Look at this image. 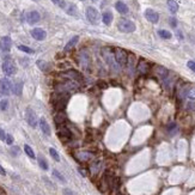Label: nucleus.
Returning <instances> with one entry per match:
<instances>
[{
  "mask_svg": "<svg viewBox=\"0 0 195 195\" xmlns=\"http://www.w3.org/2000/svg\"><path fill=\"white\" fill-rule=\"evenodd\" d=\"M70 99V94H65V92H54L50 97V102L54 107V109L56 111H63L65 108L67 107Z\"/></svg>",
  "mask_w": 195,
  "mask_h": 195,
  "instance_id": "1",
  "label": "nucleus"
},
{
  "mask_svg": "<svg viewBox=\"0 0 195 195\" xmlns=\"http://www.w3.org/2000/svg\"><path fill=\"white\" fill-rule=\"evenodd\" d=\"M80 89L79 83L73 80H66V81H60L55 85V91L56 92H65V94H71L74 91H78Z\"/></svg>",
  "mask_w": 195,
  "mask_h": 195,
  "instance_id": "2",
  "label": "nucleus"
},
{
  "mask_svg": "<svg viewBox=\"0 0 195 195\" xmlns=\"http://www.w3.org/2000/svg\"><path fill=\"white\" fill-rule=\"evenodd\" d=\"M102 56L104 59V61L108 63V66L114 71V72H117L120 70V66L117 65L116 60H115V56H114V50L109 47H104L102 49Z\"/></svg>",
  "mask_w": 195,
  "mask_h": 195,
  "instance_id": "3",
  "label": "nucleus"
},
{
  "mask_svg": "<svg viewBox=\"0 0 195 195\" xmlns=\"http://www.w3.org/2000/svg\"><path fill=\"white\" fill-rule=\"evenodd\" d=\"M79 65L86 72H89L90 68H91V65H92L91 63V56H90V53L86 49H81L79 52Z\"/></svg>",
  "mask_w": 195,
  "mask_h": 195,
  "instance_id": "4",
  "label": "nucleus"
},
{
  "mask_svg": "<svg viewBox=\"0 0 195 195\" xmlns=\"http://www.w3.org/2000/svg\"><path fill=\"white\" fill-rule=\"evenodd\" d=\"M117 29L123 32V34H131V32H134L137 26L134 24V22L129 19H120L117 23Z\"/></svg>",
  "mask_w": 195,
  "mask_h": 195,
  "instance_id": "5",
  "label": "nucleus"
},
{
  "mask_svg": "<svg viewBox=\"0 0 195 195\" xmlns=\"http://www.w3.org/2000/svg\"><path fill=\"white\" fill-rule=\"evenodd\" d=\"M114 56H115V60H116L117 65L120 66V68H125L127 60H128V53L122 48H115Z\"/></svg>",
  "mask_w": 195,
  "mask_h": 195,
  "instance_id": "6",
  "label": "nucleus"
},
{
  "mask_svg": "<svg viewBox=\"0 0 195 195\" xmlns=\"http://www.w3.org/2000/svg\"><path fill=\"white\" fill-rule=\"evenodd\" d=\"M63 78L68 79V80H73V81H77L79 84H83L84 83V77H83V74L78 72V71H76V70H67V71H65V72H62V74H61Z\"/></svg>",
  "mask_w": 195,
  "mask_h": 195,
  "instance_id": "7",
  "label": "nucleus"
},
{
  "mask_svg": "<svg viewBox=\"0 0 195 195\" xmlns=\"http://www.w3.org/2000/svg\"><path fill=\"white\" fill-rule=\"evenodd\" d=\"M85 15H86L87 20H89L92 25H97L98 23H99V12L97 11V9H95L94 6H89V7L86 9Z\"/></svg>",
  "mask_w": 195,
  "mask_h": 195,
  "instance_id": "8",
  "label": "nucleus"
},
{
  "mask_svg": "<svg viewBox=\"0 0 195 195\" xmlns=\"http://www.w3.org/2000/svg\"><path fill=\"white\" fill-rule=\"evenodd\" d=\"M1 70L4 72L5 76L10 77V76H13L16 72H17V67L15 65V62L12 60H5L1 65Z\"/></svg>",
  "mask_w": 195,
  "mask_h": 195,
  "instance_id": "9",
  "label": "nucleus"
},
{
  "mask_svg": "<svg viewBox=\"0 0 195 195\" xmlns=\"http://www.w3.org/2000/svg\"><path fill=\"white\" fill-rule=\"evenodd\" d=\"M25 120H26L28 125H29L30 127H32V128H35V127L37 126V123H39L37 115H36L35 110H34L32 108H30V107H28L26 110H25Z\"/></svg>",
  "mask_w": 195,
  "mask_h": 195,
  "instance_id": "10",
  "label": "nucleus"
},
{
  "mask_svg": "<svg viewBox=\"0 0 195 195\" xmlns=\"http://www.w3.org/2000/svg\"><path fill=\"white\" fill-rule=\"evenodd\" d=\"M58 137L62 142H68L72 139V132L66 126H59L58 127Z\"/></svg>",
  "mask_w": 195,
  "mask_h": 195,
  "instance_id": "11",
  "label": "nucleus"
},
{
  "mask_svg": "<svg viewBox=\"0 0 195 195\" xmlns=\"http://www.w3.org/2000/svg\"><path fill=\"white\" fill-rule=\"evenodd\" d=\"M12 92V83L7 78L0 79V94L2 96H9Z\"/></svg>",
  "mask_w": 195,
  "mask_h": 195,
  "instance_id": "12",
  "label": "nucleus"
},
{
  "mask_svg": "<svg viewBox=\"0 0 195 195\" xmlns=\"http://www.w3.org/2000/svg\"><path fill=\"white\" fill-rule=\"evenodd\" d=\"M150 70H151V66H150V62H149V61H146L145 59H140V60L138 61L137 72L139 74H141V76L147 74V73L150 72Z\"/></svg>",
  "mask_w": 195,
  "mask_h": 195,
  "instance_id": "13",
  "label": "nucleus"
},
{
  "mask_svg": "<svg viewBox=\"0 0 195 195\" xmlns=\"http://www.w3.org/2000/svg\"><path fill=\"white\" fill-rule=\"evenodd\" d=\"M12 47V41L10 36H4L0 39V50L4 53H9Z\"/></svg>",
  "mask_w": 195,
  "mask_h": 195,
  "instance_id": "14",
  "label": "nucleus"
},
{
  "mask_svg": "<svg viewBox=\"0 0 195 195\" xmlns=\"http://www.w3.org/2000/svg\"><path fill=\"white\" fill-rule=\"evenodd\" d=\"M126 67H127V70H128V74L132 77V76H133L134 70L137 68V66H135V55H134L133 53L128 54V60H127Z\"/></svg>",
  "mask_w": 195,
  "mask_h": 195,
  "instance_id": "15",
  "label": "nucleus"
},
{
  "mask_svg": "<svg viewBox=\"0 0 195 195\" xmlns=\"http://www.w3.org/2000/svg\"><path fill=\"white\" fill-rule=\"evenodd\" d=\"M145 18L149 20V22L156 24V23H158V20H159V15L157 13L155 10L147 9V10L145 11Z\"/></svg>",
  "mask_w": 195,
  "mask_h": 195,
  "instance_id": "16",
  "label": "nucleus"
},
{
  "mask_svg": "<svg viewBox=\"0 0 195 195\" xmlns=\"http://www.w3.org/2000/svg\"><path fill=\"white\" fill-rule=\"evenodd\" d=\"M31 36L36 41H43L47 37V32L42 28H35V29L31 30Z\"/></svg>",
  "mask_w": 195,
  "mask_h": 195,
  "instance_id": "17",
  "label": "nucleus"
},
{
  "mask_svg": "<svg viewBox=\"0 0 195 195\" xmlns=\"http://www.w3.org/2000/svg\"><path fill=\"white\" fill-rule=\"evenodd\" d=\"M39 19H41V16H39V13L37 11H30V12H28V15H26V22H28L30 25L39 23Z\"/></svg>",
  "mask_w": 195,
  "mask_h": 195,
  "instance_id": "18",
  "label": "nucleus"
},
{
  "mask_svg": "<svg viewBox=\"0 0 195 195\" xmlns=\"http://www.w3.org/2000/svg\"><path fill=\"white\" fill-rule=\"evenodd\" d=\"M39 128H41V131H42V133H43V134H46L47 137H49L52 132H50V127H49V125H48L47 120H46L44 117L39 118Z\"/></svg>",
  "mask_w": 195,
  "mask_h": 195,
  "instance_id": "19",
  "label": "nucleus"
},
{
  "mask_svg": "<svg viewBox=\"0 0 195 195\" xmlns=\"http://www.w3.org/2000/svg\"><path fill=\"white\" fill-rule=\"evenodd\" d=\"M74 157L78 159L79 162H89V160H91V159L94 158V153L84 151V152H78V153H76Z\"/></svg>",
  "mask_w": 195,
  "mask_h": 195,
  "instance_id": "20",
  "label": "nucleus"
},
{
  "mask_svg": "<svg viewBox=\"0 0 195 195\" xmlns=\"http://www.w3.org/2000/svg\"><path fill=\"white\" fill-rule=\"evenodd\" d=\"M155 73H156L157 76L162 79V80L165 79L169 74H170L169 70H166V68L163 67V66H156V67H155Z\"/></svg>",
  "mask_w": 195,
  "mask_h": 195,
  "instance_id": "21",
  "label": "nucleus"
},
{
  "mask_svg": "<svg viewBox=\"0 0 195 195\" xmlns=\"http://www.w3.org/2000/svg\"><path fill=\"white\" fill-rule=\"evenodd\" d=\"M54 121L56 123V126H63V123L67 121V116L65 114V111H58L55 115H54Z\"/></svg>",
  "mask_w": 195,
  "mask_h": 195,
  "instance_id": "22",
  "label": "nucleus"
},
{
  "mask_svg": "<svg viewBox=\"0 0 195 195\" xmlns=\"http://www.w3.org/2000/svg\"><path fill=\"white\" fill-rule=\"evenodd\" d=\"M12 92L16 96H20L22 95V92H23V81L22 80H18L15 84H12Z\"/></svg>",
  "mask_w": 195,
  "mask_h": 195,
  "instance_id": "23",
  "label": "nucleus"
},
{
  "mask_svg": "<svg viewBox=\"0 0 195 195\" xmlns=\"http://www.w3.org/2000/svg\"><path fill=\"white\" fill-rule=\"evenodd\" d=\"M115 9H116L117 12L121 13V15L128 13V6H127L123 1H117L116 4H115Z\"/></svg>",
  "mask_w": 195,
  "mask_h": 195,
  "instance_id": "24",
  "label": "nucleus"
},
{
  "mask_svg": "<svg viewBox=\"0 0 195 195\" xmlns=\"http://www.w3.org/2000/svg\"><path fill=\"white\" fill-rule=\"evenodd\" d=\"M78 41H79V36H73L72 39L67 42V44L65 46L63 50H65V52H70V50H71V49H72V48L78 43Z\"/></svg>",
  "mask_w": 195,
  "mask_h": 195,
  "instance_id": "25",
  "label": "nucleus"
},
{
  "mask_svg": "<svg viewBox=\"0 0 195 195\" xmlns=\"http://www.w3.org/2000/svg\"><path fill=\"white\" fill-rule=\"evenodd\" d=\"M113 13L110 11H105L103 15H102V22L105 24V25H110L111 22H113Z\"/></svg>",
  "mask_w": 195,
  "mask_h": 195,
  "instance_id": "26",
  "label": "nucleus"
},
{
  "mask_svg": "<svg viewBox=\"0 0 195 195\" xmlns=\"http://www.w3.org/2000/svg\"><path fill=\"white\" fill-rule=\"evenodd\" d=\"M65 10H66L67 15L73 16V17H78V9H77V6H76V5L70 4V5H67V7H66Z\"/></svg>",
  "mask_w": 195,
  "mask_h": 195,
  "instance_id": "27",
  "label": "nucleus"
},
{
  "mask_svg": "<svg viewBox=\"0 0 195 195\" xmlns=\"http://www.w3.org/2000/svg\"><path fill=\"white\" fill-rule=\"evenodd\" d=\"M166 5H168V9H169V11L171 13H176L178 11V4L176 2L175 0H168Z\"/></svg>",
  "mask_w": 195,
  "mask_h": 195,
  "instance_id": "28",
  "label": "nucleus"
},
{
  "mask_svg": "<svg viewBox=\"0 0 195 195\" xmlns=\"http://www.w3.org/2000/svg\"><path fill=\"white\" fill-rule=\"evenodd\" d=\"M36 65H37V67H39L42 72H49V65H48V62H46V61H43V60H37V61H36Z\"/></svg>",
  "mask_w": 195,
  "mask_h": 195,
  "instance_id": "29",
  "label": "nucleus"
},
{
  "mask_svg": "<svg viewBox=\"0 0 195 195\" xmlns=\"http://www.w3.org/2000/svg\"><path fill=\"white\" fill-rule=\"evenodd\" d=\"M24 152L26 153V156L30 157L31 159H35L36 156H35V152H34V150L29 146V145H24Z\"/></svg>",
  "mask_w": 195,
  "mask_h": 195,
  "instance_id": "30",
  "label": "nucleus"
},
{
  "mask_svg": "<svg viewBox=\"0 0 195 195\" xmlns=\"http://www.w3.org/2000/svg\"><path fill=\"white\" fill-rule=\"evenodd\" d=\"M37 160H39V168L42 169V170H48V163H47V160L43 158L42 156H39V158H37Z\"/></svg>",
  "mask_w": 195,
  "mask_h": 195,
  "instance_id": "31",
  "label": "nucleus"
},
{
  "mask_svg": "<svg viewBox=\"0 0 195 195\" xmlns=\"http://www.w3.org/2000/svg\"><path fill=\"white\" fill-rule=\"evenodd\" d=\"M158 35L164 39H171V36H173V35H171V32H170V31H168V30H158Z\"/></svg>",
  "mask_w": 195,
  "mask_h": 195,
  "instance_id": "32",
  "label": "nucleus"
},
{
  "mask_svg": "<svg viewBox=\"0 0 195 195\" xmlns=\"http://www.w3.org/2000/svg\"><path fill=\"white\" fill-rule=\"evenodd\" d=\"M54 5H56L58 7H60V9H62V10H65L66 7H67V2L65 1V0H50Z\"/></svg>",
  "mask_w": 195,
  "mask_h": 195,
  "instance_id": "33",
  "label": "nucleus"
},
{
  "mask_svg": "<svg viewBox=\"0 0 195 195\" xmlns=\"http://www.w3.org/2000/svg\"><path fill=\"white\" fill-rule=\"evenodd\" d=\"M49 153H50V156H52V158H53L54 160H56V162L60 160V156H59L58 151H56L54 147H50V149H49Z\"/></svg>",
  "mask_w": 195,
  "mask_h": 195,
  "instance_id": "34",
  "label": "nucleus"
},
{
  "mask_svg": "<svg viewBox=\"0 0 195 195\" xmlns=\"http://www.w3.org/2000/svg\"><path fill=\"white\" fill-rule=\"evenodd\" d=\"M18 49L23 53H26V54H34V49H31L26 46H18Z\"/></svg>",
  "mask_w": 195,
  "mask_h": 195,
  "instance_id": "35",
  "label": "nucleus"
},
{
  "mask_svg": "<svg viewBox=\"0 0 195 195\" xmlns=\"http://www.w3.org/2000/svg\"><path fill=\"white\" fill-rule=\"evenodd\" d=\"M168 132H169L171 135H174L176 132H177V125H176L175 122H173V123H170V125L168 126Z\"/></svg>",
  "mask_w": 195,
  "mask_h": 195,
  "instance_id": "36",
  "label": "nucleus"
},
{
  "mask_svg": "<svg viewBox=\"0 0 195 195\" xmlns=\"http://www.w3.org/2000/svg\"><path fill=\"white\" fill-rule=\"evenodd\" d=\"M99 168H101V162L92 163V165H91V173H92V174H97L98 171H99Z\"/></svg>",
  "mask_w": 195,
  "mask_h": 195,
  "instance_id": "37",
  "label": "nucleus"
},
{
  "mask_svg": "<svg viewBox=\"0 0 195 195\" xmlns=\"http://www.w3.org/2000/svg\"><path fill=\"white\" fill-rule=\"evenodd\" d=\"M53 176H55V177L58 178L60 182H62V183H66V178H65L63 176L61 175V174L59 173L56 169H54V170H53Z\"/></svg>",
  "mask_w": 195,
  "mask_h": 195,
  "instance_id": "38",
  "label": "nucleus"
},
{
  "mask_svg": "<svg viewBox=\"0 0 195 195\" xmlns=\"http://www.w3.org/2000/svg\"><path fill=\"white\" fill-rule=\"evenodd\" d=\"M187 98L195 99V86H192V85H190V87H189V90H188V92H187Z\"/></svg>",
  "mask_w": 195,
  "mask_h": 195,
  "instance_id": "39",
  "label": "nucleus"
},
{
  "mask_svg": "<svg viewBox=\"0 0 195 195\" xmlns=\"http://www.w3.org/2000/svg\"><path fill=\"white\" fill-rule=\"evenodd\" d=\"M7 108H9V101H7V99L0 101V109L4 111V110H6Z\"/></svg>",
  "mask_w": 195,
  "mask_h": 195,
  "instance_id": "40",
  "label": "nucleus"
},
{
  "mask_svg": "<svg viewBox=\"0 0 195 195\" xmlns=\"http://www.w3.org/2000/svg\"><path fill=\"white\" fill-rule=\"evenodd\" d=\"M5 141H6L7 145H12L13 144V137L11 134H6V140Z\"/></svg>",
  "mask_w": 195,
  "mask_h": 195,
  "instance_id": "41",
  "label": "nucleus"
},
{
  "mask_svg": "<svg viewBox=\"0 0 195 195\" xmlns=\"http://www.w3.org/2000/svg\"><path fill=\"white\" fill-rule=\"evenodd\" d=\"M187 66H188L189 70H192V71L195 73V61H192V60L188 61V62H187Z\"/></svg>",
  "mask_w": 195,
  "mask_h": 195,
  "instance_id": "42",
  "label": "nucleus"
},
{
  "mask_svg": "<svg viewBox=\"0 0 195 195\" xmlns=\"http://www.w3.org/2000/svg\"><path fill=\"white\" fill-rule=\"evenodd\" d=\"M0 140L1 141H5L6 140V133L4 132V129L0 127Z\"/></svg>",
  "mask_w": 195,
  "mask_h": 195,
  "instance_id": "43",
  "label": "nucleus"
},
{
  "mask_svg": "<svg viewBox=\"0 0 195 195\" xmlns=\"http://www.w3.org/2000/svg\"><path fill=\"white\" fill-rule=\"evenodd\" d=\"M11 152H12L13 156H18V155H19V147H17V146H16V147H12V149H11Z\"/></svg>",
  "mask_w": 195,
  "mask_h": 195,
  "instance_id": "44",
  "label": "nucleus"
},
{
  "mask_svg": "<svg viewBox=\"0 0 195 195\" xmlns=\"http://www.w3.org/2000/svg\"><path fill=\"white\" fill-rule=\"evenodd\" d=\"M169 22H170V24H171V26H173V28H176V25H177V20H176V18L171 17V18L169 19Z\"/></svg>",
  "mask_w": 195,
  "mask_h": 195,
  "instance_id": "45",
  "label": "nucleus"
},
{
  "mask_svg": "<svg viewBox=\"0 0 195 195\" xmlns=\"http://www.w3.org/2000/svg\"><path fill=\"white\" fill-rule=\"evenodd\" d=\"M63 194L65 195H73V193H72L70 189H65V190H63Z\"/></svg>",
  "mask_w": 195,
  "mask_h": 195,
  "instance_id": "46",
  "label": "nucleus"
},
{
  "mask_svg": "<svg viewBox=\"0 0 195 195\" xmlns=\"http://www.w3.org/2000/svg\"><path fill=\"white\" fill-rule=\"evenodd\" d=\"M0 175H6V171H5V170H4V168H2V166H1V165H0Z\"/></svg>",
  "mask_w": 195,
  "mask_h": 195,
  "instance_id": "47",
  "label": "nucleus"
},
{
  "mask_svg": "<svg viewBox=\"0 0 195 195\" xmlns=\"http://www.w3.org/2000/svg\"><path fill=\"white\" fill-rule=\"evenodd\" d=\"M79 173H80V174H81V175L84 176V177H85V176H86V174H85V171H84V170H81V169H80V168H79Z\"/></svg>",
  "mask_w": 195,
  "mask_h": 195,
  "instance_id": "48",
  "label": "nucleus"
},
{
  "mask_svg": "<svg viewBox=\"0 0 195 195\" xmlns=\"http://www.w3.org/2000/svg\"><path fill=\"white\" fill-rule=\"evenodd\" d=\"M117 195H120V194H117Z\"/></svg>",
  "mask_w": 195,
  "mask_h": 195,
  "instance_id": "49",
  "label": "nucleus"
}]
</instances>
